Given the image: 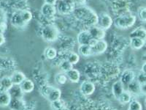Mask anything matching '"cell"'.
Masks as SVG:
<instances>
[{
  "label": "cell",
  "instance_id": "obj_27",
  "mask_svg": "<svg viewBox=\"0 0 146 110\" xmlns=\"http://www.w3.org/2000/svg\"><path fill=\"white\" fill-rule=\"evenodd\" d=\"M66 60H68L72 65H75V64H77L79 62L80 57H79V55L77 53L71 52V53H70V54L68 55V57H67V59H66Z\"/></svg>",
  "mask_w": 146,
  "mask_h": 110
},
{
  "label": "cell",
  "instance_id": "obj_10",
  "mask_svg": "<svg viewBox=\"0 0 146 110\" xmlns=\"http://www.w3.org/2000/svg\"><path fill=\"white\" fill-rule=\"evenodd\" d=\"M11 24L16 28H23L27 25V23L23 21V18L21 15L20 11H17L14 13L11 17Z\"/></svg>",
  "mask_w": 146,
  "mask_h": 110
},
{
  "label": "cell",
  "instance_id": "obj_29",
  "mask_svg": "<svg viewBox=\"0 0 146 110\" xmlns=\"http://www.w3.org/2000/svg\"><path fill=\"white\" fill-rule=\"evenodd\" d=\"M73 65H72L70 62H69L67 60H65L64 61H62L60 64V69L64 72H67L70 70H71L72 68Z\"/></svg>",
  "mask_w": 146,
  "mask_h": 110
},
{
  "label": "cell",
  "instance_id": "obj_3",
  "mask_svg": "<svg viewBox=\"0 0 146 110\" xmlns=\"http://www.w3.org/2000/svg\"><path fill=\"white\" fill-rule=\"evenodd\" d=\"M59 31L54 25H46L42 30V37L47 42H54L58 39Z\"/></svg>",
  "mask_w": 146,
  "mask_h": 110
},
{
  "label": "cell",
  "instance_id": "obj_31",
  "mask_svg": "<svg viewBox=\"0 0 146 110\" xmlns=\"http://www.w3.org/2000/svg\"><path fill=\"white\" fill-rule=\"evenodd\" d=\"M129 110H142L143 107H142L141 103H139L137 101H131L129 102Z\"/></svg>",
  "mask_w": 146,
  "mask_h": 110
},
{
  "label": "cell",
  "instance_id": "obj_6",
  "mask_svg": "<svg viewBox=\"0 0 146 110\" xmlns=\"http://www.w3.org/2000/svg\"><path fill=\"white\" fill-rule=\"evenodd\" d=\"M57 10L61 14L66 15L72 13L75 10V5L68 0H61L57 5Z\"/></svg>",
  "mask_w": 146,
  "mask_h": 110
},
{
  "label": "cell",
  "instance_id": "obj_39",
  "mask_svg": "<svg viewBox=\"0 0 146 110\" xmlns=\"http://www.w3.org/2000/svg\"><path fill=\"white\" fill-rule=\"evenodd\" d=\"M58 110H70L68 108H67V107H63V108H62V109H58Z\"/></svg>",
  "mask_w": 146,
  "mask_h": 110
},
{
  "label": "cell",
  "instance_id": "obj_32",
  "mask_svg": "<svg viewBox=\"0 0 146 110\" xmlns=\"http://www.w3.org/2000/svg\"><path fill=\"white\" fill-rule=\"evenodd\" d=\"M138 17L142 21L145 22L146 21V9L145 7H140L138 10Z\"/></svg>",
  "mask_w": 146,
  "mask_h": 110
},
{
  "label": "cell",
  "instance_id": "obj_40",
  "mask_svg": "<svg viewBox=\"0 0 146 110\" xmlns=\"http://www.w3.org/2000/svg\"><path fill=\"white\" fill-rule=\"evenodd\" d=\"M128 110H129V109H128Z\"/></svg>",
  "mask_w": 146,
  "mask_h": 110
},
{
  "label": "cell",
  "instance_id": "obj_19",
  "mask_svg": "<svg viewBox=\"0 0 146 110\" xmlns=\"http://www.w3.org/2000/svg\"><path fill=\"white\" fill-rule=\"evenodd\" d=\"M62 95V92L58 88H56V87H53L49 94L47 96V99L49 100L50 102H53L55 101H57L60 99Z\"/></svg>",
  "mask_w": 146,
  "mask_h": 110
},
{
  "label": "cell",
  "instance_id": "obj_1",
  "mask_svg": "<svg viewBox=\"0 0 146 110\" xmlns=\"http://www.w3.org/2000/svg\"><path fill=\"white\" fill-rule=\"evenodd\" d=\"M74 13L75 16L78 20L83 22L87 27L96 26L98 21V15L92 9L88 7H80L75 9Z\"/></svg>",
  "mask_w": 146,
  "mask_h": 110
},
{
  "label": "cell",
  "instance_id": "obj_2",
  "mask_svg": "<svg viewBox=\"0 0 146 110\" xmlns=\"http://www.w3.org/2000/svg\"><path fill=\"white\" fill-rule=\"evenodd\" d=\"M136 22V17L131 14H124L117 17L114 20L115 26L118 29L126 30L132 27Z\"/></svg>",
  "mask_w": 146,
  "mask_h": 110
},
{
  "label": "cell",
  "instance_id": "obj_33",
  "mask_svg": "<svg viewBox=\"0 0 146 110\" xmlns=\"http://www.w3.org/2000/svg\"><path fill=\"white\" fill-rule=\"evenodd\" d=\"M137 82L139 85H145L146 83V76L145 73L141 72L137 76Z\"/></svg>",
  "mask_w": 146,
  "mask_h": 110
},
{
  "label": "cell",
  "instance_id": "obj_30",
  "mask_svg": "<svg viewBox=\"0 0 146 110\" xmlns=\"http://www.w3.org/2000/svg\"><path fill=\"white\" fill-rule=\"evenodd\" d=\"M55 79H56V82L57 84L62 85L66 84V81H67V77L64 73H58L56 76Z\"/></svg>",
  "mask_w": 146,
  "mask_h": 110
},
{
  "label": "cell",
  "instance_id": "obj_25",
  "mask_svg": "<svg viewBox=\"0 0 146 110\" xmlns=\"http://www.w3.org/2000/svg\"><path fill=\"white\" fill-rule=\"evenodd\" d=\"M45 56L48 60H54L57 57V51L53 47H48L45 50Z\"/></svg>",
  "mask_w": 146,
  "mask_h": 110
},
{
  "label": "cell",
  "instance_id": "obj_4",
  "mask_svg": "<svg viewBox=\"0 0 146 110\" xmlns=\"http://www.w3.org/2000/svg\"><path fill=\"white\" fill-rule=\"evenodd\" d=\"M77 40H78L79 45H89L91 47L93 46L97 41L95 39L92 38V37L91 36L88 30L80 32L78 35Z\"/></svg>",
  "mask_w": 146,
  "mask_h": 110
},
{
  "label": "cell",
  "instance_id": "obj_13",
  "mask_svg": "<svg viewBox=\"0 0 146 110\" xmlns=\"http://www.w3.org/2000/svg\"><path fill=\"white\" fill-rule=\"evenodd\" d=\"M34 89H35V84L29 78L24 79L20 85V90L25 93H29L33 91Z\"/></svg>",
  "mask_w": 146,
  "mask_h": 110
},
{
  "label": "cell",
  "instance_id": "obj_37",
  "mask_svg": "<svg viewBox=\"0 0 146 110\" xmlns=\"http://www.w3.org/2000/svg\"><path fill=\"white\" fill-rule=\"evenodd\" d=\"M57 0H45V3L48 4V5H55L56 3Z\"/></svg>",
  "mask_w": 146,
  "mask_h": 110
},
{
  "label": "cell",
  "instance_id": "obj_36",
  "mask_svg": "<svg viewBox=\"0 0 146 110\" xmlns=\"http://www.w3.org/2000/svg\"><path fill=\"white\" fill-rule=\"evenodd\" d=\"M5 38L4 36L3 33H0V46H2V44H5Z\"/></svg>",
  "mask_w": 146,
  "mask_h": 110
},
{
  "label": "cell",
  "instance_id": "obj_20",
  "mask_svg": "<svg viewBox=\"0 0 146 110\" xmlns=\"http://www.w3.org/2000/svg\"><path fill=\"white\" fill-rule=\"evenodd\" d=\"M0 86L2 88V91H9L13 87V84L12 82L10 77L5 76L2 79L0 82Z\"/></svg>",
  "mask_w": 146,
  "mask_h": 110
},
{
  "label": "cell",
  "instance_id": "obj_28",
  "mask_svg": "<svg viewBox=\"0 0 146 110\" xmlns=\"http://www.w3.org/2000/svg\"><path fill=\"white\" fill-rule=\"evenodd\" d=\"M64 107H66L65 102L62 99H58V100L51 102V107L53 110L60 109Z\"/></svg>",
  "mask_w": 146,
  "mask_h": 110
},
{
  "label": "cell",
  "instance_id": "obj_14",
  "mask_svg": "<svg viewBox=\"0 0 146 110\" xmlns=\"http://www.w3.org/2000/svg\"><path fill=\"white\" fill-rule=\"evenodd\" d=\"M11 101V94L9 93V91H2L0 93V107H8Z\"/></svg>",
  "mask_w": 146,
  "mask_h": 110
},
{
  "label": "cell",
  "instance_id": "obj_35",
  "mask_svg": "<svg viewBox=\"0 0 146 110\" xmlns=\"http://www.w3.org/2000/svg\"><path fill=\"white\" fill-rule=\"evenodd\" d=\"M70 1L71 3H72L73 5H78V6H82V5H84L86 2V0H68Z\"/></svg>",
  "mask_w": 146,
  "mask_h": 110
},
{
  "label": "cell",
  "instance_id": "obj_11",
  "mask_svg": "<svg viewBox=\"0 0 146 110\" xmlns=\"http://www.w3.org/2000/svg\"><path fill=\"white\" fill-rule=\"evenodd\" d=\"M80 90L83 95L88 96V95H91L94 93L95 90V85L92 82L86 81L81 84Z\"/></svg>",
  "mask_w": 146,
  "mask_h": 110
},
{
  "label": "cell",
  "instance_id": "obj_24",
  "mask_svg": "<svg viewBox=\"0 0 146 110\" xmlns=\"http://www.w3.org/2000/svg\"><path fill=\"white\" fill-rule=\"evenodd\" d=\"M118 100L121 103H123V104L129 103L131 101V94L130 93L129 91H125L124 90V91L121 94V95L119 96Z\"/></svg>",
  "mask_w": 146,
  "mask_h": 110
},
{
  "label": "cell",
  "instance_id": "obj_7",
  "mask_svg": "<svg viewBox=\"0 0 146 110\" xmlns=\"http://www.w3.org/2000/svg\"><path fill=\"white\" fill-rule=\"evenodd\" d=\"M88 31L89 32L91 36L92 37V38L95 39L96 40H103L105 37V35H106L105 30H102V29L96 25L91 27L90 30H88Z\"/></svg>",
  "mask_w": 146,
  "mask_h": 110
},
{
  "label": "cell",
  "instance_id": "obj_5",
  "mask_svg": "<svg viewBox=\"0 0 146 110\" xmlns=\"http://www.w3.org/2000/svg\"><path fill=\"white\" fill-rule=\"evenodd\" d=\"M113 23V18L107 13H101L98 15V21L96 26L104 30H107L110 28Z\"/></svg>",
  "mask_w": 146,
  "mask_h": 110
},
{
  "label": "cell",
  "instance_id": "obj_38",
  "mask_svg": "<svg viewBox=\"0 0 146 110\" xmlns=\"http://www.w3.org/2000/svg\"><path fill=\"white\" fill-rule=\"evenodd\" d=\"M145 66H146V64L145 62H144V64L143 65V67H142V72H143V73H146Z\"/></svg>",
  "mask_w": 146,
  "mask_h": 110
},
{
  "label": "cell",
  "instance_id": "obj_21",
  "mask_svg": "<svg viewBox=\"0 0 146 110\" xmlns=\"http://www.w3.org/2000/svg\"><path fill=\"white\" fill-rule=\"evenodd\" d=\"M130 38H139L143 40H145L146 38V31L145 29L143 27H139L136 30H133L129 35Z\"/></svg>",
  "mask_w": 146,
  "mask_h": 110
},
{
  "label": "cell",
  "instance_id": "obj_9",
  "mask_svg": "<svg viewBox=\"0 0 146 110\" xmlns=\"http://www.w3.org/2000/svg\"><path fill=\"white\" fill-rule=\"evenodd\" d=\"M41 12L44 16L48 18H51L56 14V8L55 7V5L44 3V5L42 6Z\"/></svg>",
  "mask_w": 146,
  "mask_h": 110
},
{
  "label": "cell",
  "instance_id": "obj_22",
  "mask_svg": "<svg viewBox=\"0 0 146 110\" xmlns=\"http://www.w3.org/2000/svg\"><path fill=\"white\" fill-rule=\"evenodd\" d=\"M78 51L79 54L83 57H90L94 55L92 48L89 45H80Z\"/></svg>",
  "mask_w": 146,
  "mask_h": 110
},
{
  "label": "cell",
  "instance_id": "obj_15",
  "mask_svg": "<svg viewBox=\"0 0 146 110\" xmlns=\"http://www.w3.org/2000/svg\"><path fill=\"white\" fill-rule=\"evenodd\" d=\"M10 78H11V81L13 85H20L22 82L27 78V77L24 75V73L22 72L15 71L12 74Z\"/></svg>",
  "mask_w": 146,
  "mask_h": 110
},
{
  "label": "cell",
  "instance_id": "obj_34",
  "mask_svg": "<svg viewBox=\"0 0 146 110\" xmlns=\"http://www.w3.org/2000/svg\"><path fill=\"white\" fill-rule=\"evenodd\" d=\"M53 89V87H50V86H45V87H43L42 90V93L44 96H45L47 98L48 95L49 94V93L50 92V90Z\"/></svg>",
  "mask_w": 146,
  "mask_h": 110
},
{
  "label": "cell",
  "instance_id": "obj_16",
  "mask_svg": "<svg viewBox=\"0 0 146 110\" xmlns=\"http://www.w3.org/2000/svg\"><path fill=\"white\" fill-rule=\"evenodd\" d=\"M66 76L69 80L73 83H78L80 81V73L76 69L72 68L69 71L66 72Z\"/></svg>",
  "mask_w": 146,
  "mask_h": 110
},
{
  "label": "cell",
  "instance_id": "obj_26",
  "mask_svg": "<svg viewBox=\"0 0 146 110\" xmlns=\"http://www.w3.org/2000/svg\"><path fill=\"white\" fill-rule=\"evenodd\" d=\"M20 13H21V15L22 18H23V21L25 22L27 24L29 23V22L31 21V20L32 19V14L29 10H20Z\"/></svg>",
  "mask_w": 146,
  "mask_h": 110
},
{
  "label": "cell",
  "instance_id": "obj_17",
  "mask_svg": "<svg viewBox=\"0 0 146 110\" xmlns=\"http://www.w3.org/2000/svg\"><path fill=\"white\" fill-rule=\"evenodd\" d=\"M145 44V40H143L139 38H130V46L131 48L135 50L141 49Z\"/></svg>",
  "mask_w": 146,
  "mask_h": 110
},
{
  "label": "cell",
  "instance_id": "obj_12",
  "mask_svg": "<svg viewBox=\"0 0 146 110\" xmlns=\"http://www.w3.org/2000/svg\"><path fill=\"white\" fill-rule=\"evenodd\" d=\"M135 79V74L134 71L131 70H126L123 71V73L121 74L120 82L122 83V85H129L131 82Z\"/></svg>",
  "mask_w": 146,
  "mask_h": 110
},
{
  "label": "cell",
  "instance_id": "obj_23",
  "mask_svg": "<svg viewBox=\"0 0 146 110\" xmlns=\"http://www.w3.org/2000/svg\"><path fill=\"white\" fill-rule=\"evenodd\" d=\"M128 91L131 94H139L141 92L140 90V85L137 80H134L129 85H128Z\"/></svg>",
  "mask_w": 146,
  "mask_h": 110
},
{
  "label": "cell",
  "instance_id": "obj_8",
  "mask_svg": "<svg viewBox=\"0 0 146 110\" xmlns=\"http://www.w3.org/2000/svg\"><path fill=\"white\" fill-rule=\"evenodd\" d=\"M94 55H99L104 53L108 48V44L104 40H97L96 44L91 47Z\"/></svg>",
  "mask_w": 146,
  "mask_h": 110
},
{
  "label": "cell",
  "instance_id": "obj_18",
  "mask_svg": "<svg viewBox=\"0 0 146 110\" xmlns=\"http://www.w3.org/2000/svg\"><path fill=\"white\" fill-rule=\"evenodd\" d=\"M112 90H113V93L114 95L115 98L118 99L120 95H121V94L124 91L123 85L120 82V80L115 82L114 85H113V87H112Z\"/></svg>",
  "mask_w": 146,
  "mask_h": 110
}]
</instances>
